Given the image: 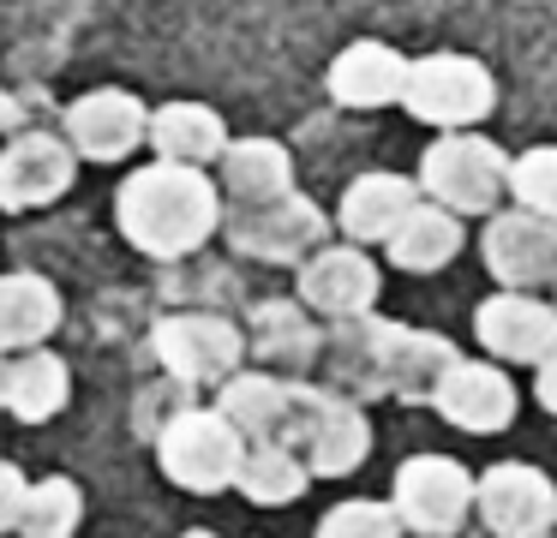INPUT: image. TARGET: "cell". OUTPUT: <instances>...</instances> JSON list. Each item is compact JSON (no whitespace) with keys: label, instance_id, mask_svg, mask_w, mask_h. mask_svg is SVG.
Masks as SVG:
<instances>
[{"label":"cell","instance_id":"obj_30","mask_svg":"<svg viewBox=\"0 0 557 538\" xmlns=\"http://www.w3.org/2000/svg\"><path fill=\"white\" fill-rule=\"evenodd\" d=\"M312 538H401V521L377 497H348L318 521Z\"/></svg>","mask_w":557,"mask_h":538},{"label":"cell","instance_id":"obj_37","mask_svg":"<svg viewBox=\"0 0 557 538\" xmlns=\"http://www.w3.org/2000/svg\"><path fill=\"white\" fill-rule=\"evenodd\" d=\"M552 311H557V299H552Z\"/></svg>","mask_w":557,"mask_h":538},{"label":"cell","instance_id":"obj_26","mask_svg":"<svg viewBox=\"0 0 557 538\" xmlns=\"http://www.w3.org/2000/svg\"><path fill=\"white\" fill-rule=\"evenodd\" d=\"M234 490H240L252 509H288V502H300L306 490H312V473H306L300 454L282 449V442H246Z\"/></svg>","mask_w":557,"mask_h":538},{"label":"cell","instance_id":"obj_17","mask_svg":"<svg viewBox=\"0 0 557 538\" xmlns=\"http://www.w3.org/2000/svg\"><path fill=\"white\" fill-rule=\"evenodd\" d=\"M240 335H246V353L270 377H288V383H300L318 365V341H324V329L312 323V311L300 299H270V305H258Z\"/></svg>","mask_w":557,"mask_h":538},{"label":"cell","instance_id":"obj_9","mask_svg":"<svg viewBox=\"0 0 557 538\" xmlns=\"http://www.w3.org/2000/svg\"><path fill=\"white\" fill-rule=\"evenodd\" d=\"M473 514L492 538H545L557 526V485L545 466L497 461L473 478Z\"/></svg>","mask_w":557,"mask_h":538},{"label":"cell","instance_id":"obj_21","mask_svg":"<svg viewBox=\"0 0 557 538\" xmlns=\"http://www.w3.org/2000/svg\"><path fill=\"white\" fill-rule=\"evenodd\" d=\"M413 203H420L413 174L372 167V174L348 179V191H342V203H336V227H342V239H354V246H384L389 227H396Z\"/></svg>","mask_w":557,"mask_h":538},{"label":"cell","instance_id":"obj_19","mask_svg":"<svg viewBox=\"0 0 557 538\" xmlns=\"http://www.w3.org/2000/svg\"><path fill=\"white\" fill-rule=\"evenodd\" d=\"M216 191H222V203H240V210L294 191L288 143L264 138V132H252V138H228V150L216 155Z\"/></svg>","mask_w":557,"mask_h":538},{"label":"cell","instance_id":"obj_13","mask_svg":"<svg viewBox=\"0 0 557 538\" xmlns=\"http://www.w3.org/2000/svg\"><path fill=\"white\" fill-rule=\"evenodd\" d=\"M157 341V359L174 371L181 383H222L228 371H240L246 359V335L234 317H216V311H174L150 329Z\"/></svg>","mask_w":557,"mask_h":538},{"label":"cell","instance_id":"obj_35","mask_svg":"<svg viewBox=\"0 0 557 538\" xmlns=\"http://www.w3.org/2000/svg\"><path fill=\"white\" fill-rule=\"evenodd\" d=\"M181 538H216V533H205V526H198V533H181Z\"/></svg>","mask_w":557,"mask_h":538},{"label":"cell","instance_id":"obj_25","mask_svg":"<svg viewBox=\"0 0 557 538\" xmlns=\"http://www.w3.org/2000/svg\"><path fill=\"white\" fill-rule=\"evenodd\" d=\"M288 377H270V371H228L216 383V413L240 430L246 442H276L282 418H288Z\"/></svg>","mask_w":557,"mask_h":538},{"label":"cell","instance_id":"obj_3","mask_svg":"<svg viewBox=\"0 0 557 538\" xmlns=\"http://www.w3.org/2000/svg\"><path fill=\"white\" fill-rule=\"evenodd\" d=\"M504 167H509V150L492 143L480 126L437 132L420 150L413 186H420L425 203H444L449 215H492V210H504Z\"/></svg>","mask_w":557,"mask_h":538},{"label":"cell","instance_id":"obj_38","mask_svg":"<svg viewBox=\"0 0 557 538\" xmlns=\"http://www.w3.org/2000/svg\"><path fill=\"white\" fill-rule=\"evenodd\" d=\"M552 533H557V526H552Z\"/></svg>","mask_w":557,"mask_h":538},{"label":"cell","instance_id":"obj_23","mask_svg":"<svg viewBox=\"0 0 557 538\" xmlns=\"http://www.w3.org/2000/svg\"><path fill=\"white\" fill-rule=\"evenodd\" d=\"M66 305L61 287L37 270H7L0 275V353H25V347H49L61 329Z\"/></svg>","mask_w":557,"mask_h":538},{"label":"cell","instance_id":"obj_27","mask_svg":"<svg viewBox=\"0 0 557 538\" xmlns=\"http://www.w3.org/2000/svg\"><path fill=\"white\" fill-rule=\"evenodd\" d=\"M456 359H461V353H456V341H449V335H437V329H401L396 359H389L384 395L425 406V401H432V389H437V377H444Z\"/></svg>","mask_w":557,"mask_h":538},{"label":"cell","instance_id":"obj_18","mask_svg":"<svg viewBox=\"0 0 557 538\" xmlns=\"http://www.w3.org/2000/svg\"><path fill=\"white\" fill-rule=\"evenodd\" d=\"M401 66H408L401 48L377 42V36H360V42H348L336 60H330L324 90H330L336 108H360V114H372V108H396Z\"/></svg>","mask_w":557,"mask_h":538},{"label":"cell","instance_id":"obj_8","mask_svg":"<svg viewBox=\"0 0 557 538\" xmlns=\"http://www.w3.org/2000/svg\"><path fill=\"white\" fill-rule=\"evenodd\" d=\"M228 222V215H222ZM330 239V215L318 210L306 191H282L270 203H252V210H234L228 222V246L252 263H276V270H294L306 251H318Z\"/></svg>","mask_w":557,"mask_h":538},{"label":"cell","instance_id":"obj_10","mask_svg":"<svg viewBox=\"0 0 557 538\" xmlns=\"http://www.w3.org/2000/svg\"><path fill=\"white\" fill-rule=\"evenodd\" d=\"M78 179V155L61 132H13L0 143V210L25 215V210H49L54 198H66Z\"/></svg>","mask_w":557,"mask_h":538},{"label":"cell","instance_id":"obj_7","mask_svg":"<svg viewBox=\"0 0 557 538\" xmlns=\"http://www.w3.org/2000/svg\"><path fill=\"white\" fill-rule=\"evenodd\" d=\"M480 263L504 293H540L557 287V222L533 210H492L480 234Z\"/></svg>","mask_w":557,"mask_h":538},{"label":"cell","instance_id":"obj_20","mask_svg":"<svg viewBox=\"0 0 557 538\" xmlns=\"http://www.w3.org/2000/svg\"><path fill=\"white\" fill-rule=\"evenodd\" d=\"M228 138H234L228 120L210 102H162L145 120V150H157V162H181V167H216Z\"/></svg>","mask_w":557,"mask_h":538},{"label":"cell","instance_id":"obj_6","mask_svg":"<svg viewBox=\"0 0 557 538\" xmlns=\"http://www.w3.org/2000/svg\"><path fill=\"white\" fill-rule=\"evenodd\" d=\"M389 514L413 538H456L473 514V473L456 454H413L396 466Z\"/></svg>","mask_w":557,"mask_h":538},{"label":"cell","instance_id":"obj_34","mask_svg":"<svg viewBox=\"0 0 557 538\" xmlns=\"http://www.w3.org/2000/svg\"><path fill=\"white\" fill-rule=\"evenodd\" d=\"M0 413H7V353H0Z\"/></svg>","mask_w":557,"mask_h":538},{"label":"cell","instance_id":"obj_2","mask_svg":"<svg viewBox=\"0 0 557 538\" xmlns=\"http://www.w3.org/2000/svg\"><path fill=\"white\" fill-rule=\"evenodd\" d=\"M276 442L300 454V466L312 478H348L372 454V418H366L360 401L324 389V383H294Z\"/></svg>","mask_w":557,"mask_h":538},{"label":"cell","instance_id":"obj_32","mask_svg":"<svg viewBox=\"0 0 557 538\" xmlns=\"http://www.w3.org/2000/svg\"><path fill=\"white\" fill-rule=\"evenodd\" d=\"M533 401L557 418V353H545L540 365H533Z\"/></svg>","mask_w":557,"mask_h":538},{"label":"cell","instance_id":"obj_12","mask_svg":"<svg viewBox=\"0 0 557 538\" xmlns=\"http://www.w3.org/2000/svg\"><path fill=\"white\" fill-rule=\"evenodd\" d=\"M294 270H300L294 299H300L312 317L342 323V317H360V311H377V287H384V275H377V263L366 258V246H354V239H342V246L324 239V246L306 251Z\"/></svg>","mask_w":557,"mask_h":538},{"label":"cell","instance_id":"obj_15","mask_svg":"<svg viewBox=\"0 0 557 538\" xmlns=\"http://www.w3.org/2000/svg\"><path fill=\"white\" fill-rule=\"evenodd\" d=\"M473 341L492 365H540L557 353V311L540 293H492L473 311Z\"/></svg>","mask_w":557,"mask_h":538},{"label":"cell","instance_id":"obj_5","mask_svg":"<svg viewBox=\"0 0 557 538\" xmlns=\"http://www.w3.org/2000/svg\"><path fill=\"white\" fill-rule=\"evenodd\" d=\"M246 437L216 413V406H186L162 425L157 437V461L169 473V485L193 490V497H222L234 490V473H240Z\"/></svg>","mask_w":557,"mask_h":538},{"label":"cell","instance_id":"obj_11","mask_svg":"<svg viewBox=\"0 0 557 538\" xmlns=\"http://www.w3.org/2000/svg\"><path fill=\"white\" fill-rule=\"evenodd\" d=\"M401 323L377 317V311H360V317H342L324 329L318 341V365H324V389L348 395V401H366V395H384L389 383V359H396Z\"/></svg>","mask_w":557,"mask_h":538},{"label":"cell","instance_id":"obj_16","mask_svg":"<svg viewBox=\"0 0 557 538\" xmlns=\"http://www.w3.org/2000/svg\"><path fill=\"white\" fill-rule=\"evenodd\" d=\"M425 406H437L444 425L492 437V430H504L509 418H516L521 395H516V383H509L504 365H492V359H456V365L437 377V389Z\"/></svg>","mask_w":557,"mask_h":538},{"label":"cell","instance_id":"obj_14","mask_svg":"<svg viewBox=\"0 0 557 538\" xmlns=\"http://www.w3.org/2000/svg\"><path fill=\"white\" fill-rule=\"evenodd\" d=\"M145 96L121 90V84H102V90H85L78 102H66L61 138L73 143L78 162H126L133 150H145Z\"/></svg>","mask_w":557,"mask_h":538},{"label":"cell","instance_id":"obj_22","mask_svg":"<svg viewBox=\"0 0 557 538\" xmlns=\"http://www.w3.org/2000/svg\"><path fill=\"white\" fill-rule=\"evenodd\" d=\"M461 246H468V227H461V215H449L444 203H425V198H420L396 227H389L384 258L396 263L401 275H437V270H449V263L461 258Z\"/></svg>","mask_w":557,"mask_h":538},{"label":"cell","instance_id":"obj_1","mask_svg":"<svg viewBox=\"0 0 557 538\" xmlns=\"http://www.w3.org/2000/svg\"><path fill=\"white\" fill-rule=\"evenodd\" d=\"M222 215H228V203H222L210 167L145 162L114 191V227L126 234V246L145 251V258H162V263L193 258L198 246H210Z\"/></svg>","mask_w":557,"mask_h":538},{"label":"cell","instance_id":"obj_33","mask_svg":"<svg viewBox=\"0 0 557 538\" xmlns=\"http://www.w3.org/2000/svg\"><path fill=\"white\" fill-rule=\"evenodd\" d=\"M0 126H18V102L7 108V96H0Z\"/></svg>","mask_w":557,"mask_h":538},{"label":"cell","instance_id":"obj_36","mask_svg":"<svg viewBox=\"0 0 557 538\" xmlns=\"http://www.w3.org/2000/svg\"><path fill=\"white\" fill-rule=\"evenodd\" d=\"M0 538H13V533H0Z\"/></svg>","mask_w":557,"mask_h":538},{"label":"cell","instance_id":"obj_4","mask_svg":"<svg viewBox=\"0 0 557 538\" xmlns=\"http://www.w3.org/2000/svg\"><path fill=\"white\" fill-rule=\"evenodd\" d=\"M401 108L432 132H473L497 108V78L473 54H413L401 66Z\"/></svg>","mask_w":557,"mask_h":538},{"label":"cell","instance_id":"obj_28","mask_svg":"<svg viewBox=\"0 0 557 538\" xmlns=\"http://www.w3.org/2000/svg\"><path fill=\"white\" fill-rule=\"evenodd\" d=\"M85 521V490L66 473H49L37 485H25V509H18L13 538H73Z\"/></svg>","mask_w":557,"mask_h":538},{"label":"cell","instance_id":"obj_24","mask_svg":"<svg viewBox=\"0 0 557 538\" xmlns=\"http://www.w3.org/2000/svg\"><path fill=\"white\" fill-rule=\"evenodd\" d=\"M73 401V365L54 347H25L7 353V413L25 425H49Z\"/></svg>","mask_w":557,"mask_h":538},{"label":"cell","instance_id":"obj_29","mask_svg":"<svg viewBox=\"0 0 557 538\" xmlns=\"http://www.w3.org/2000/svg\"><path fill=\"white\" fill-rule=\"evenodd\" d=\"M504 198L516 203V210H533V215H545V222H557V143H533V150L509 155Z\"/></svg>","mask_w":557,"mask_h":538},{"label":"cell","instance_id":"obj_31","mask_svg":"<svg viewBox=\"0 0 557 538\" xmlns=\"http://www.w3.org/2000/svg\"><path fill=\"white\" fill-rule=\"evenodd\" d=\"M25 485L30 478L18 473V461H0V533L18 526V509H25Z\"/></svg>","mask_w":557,"mask_h":538}]
</instances>
